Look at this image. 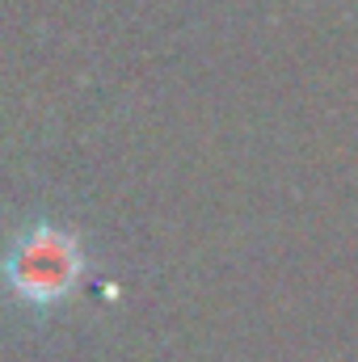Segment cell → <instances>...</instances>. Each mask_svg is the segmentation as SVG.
<instances>
[{
    "label": "cell",
    "mask_w": 358,
    "mask_h": 362,
    "mask_svg": "<svg viewBox=\"0 0 358 362\" xmlns=\"http://www.w3.org/2000/svg\"><path fill=\"white\" fill-rule=\"evenodd\" d=\"M8 278H13L17 295H25L34 303L59 299L72 286V278H76V249H72V240L51 232V228L30 232L17 245L13 262H8Z\"/></svg>",
    "instance_id": "cell-1"
}]
</instances>
